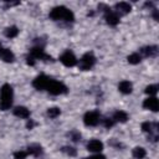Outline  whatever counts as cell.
I'll list each match as a JSON object with an SVG mask.
<instances>
[{"label": "cell", "mask_w": 159, "mask_h": 159, "mask_svg": "<svg viewBox=\"0 0 159 159\" xmlns=\"http://www.w3.org/2000/svg\"><path fill=\"white\" fill-rule=\"evenodd\" d=\"M104 19H106V22H107L108 25H111V26H116V25H118V22H119V16H118V14L114 12V11H111V10L106 12Z\"/></svg>", "instance_id": "cell-11"}, {"label": "cell", "mask_w": 159, "mask_h": 159, "mask_svg": "<svg viewBox=\"0 0 159 159\" xmlns=\"http://www.w3.org/2000/svg\"><path fill=\"white\" fill-rule=\"evenodd\" d=\"M127 60H128V62H129L130 65H137V63H139V62H140L142 57H140V55H139V53L134 52V53H130V55L127 57Z\"/></svg>", "instance_id": "cell-21"}, {"label": "cell", "mask_w": 159, "mask_h": 159, "mask_svg": "<svg viewBox=\"0 0 159 159\" xmlns=\"http://www.w3.org/2000/svg\"><path fill=\"white\" fill-rule=\"evenodd\" d=\"M30 56L31 57H34L35 60H43V61H51L52 60V57L51 56H48V55H46L45 53V51H43V48L42 47H32L31 50H30Z\"/></svg>", "instance_id": "cell-8"}, {"label": "cell", "mask_w": 159, "mask_h": 159, "mask_svg": "<svg viewBox=\"0 0 159 159\" xmlns=\"http://www.w3.org/2000/svg\"><path fill=\"white\" fill-rule=\"evenodd\" d=\"M143 107L145 109H149L152 112H157L159 109V101L155 97H149L147 99H144L143 102Z\"/></svg>", "instance_id": "cell-9"}, {"label": "cell", "mask_w": 159, "mask_h": 159, "mask_svg": "<svg viewBox=\"0 0 159 159\" xmlns=\"http://www.w3.org/2000/svg\"><path fill=\"white\" fill-rule=\"evenodd\" d=\"M14 114L19 118H29L30 117V111L26 108V107H22V106H19L14 109Z\"/></svg>", "instance_id": "cell-14"}, {"label": "cell", "mask_w": 159, "mask_h": 159, "mask_svg": "<svg viewBox=\"0 0 159 159\" xmlns=\"http://www.w3.org/2000/svg\"><path fill=\"white\" fill-rule=\"evenodd\" d=\"M35 61H36V60H35L34 57H31L30 55H29L27 58H26V62H27V65H30V66H34V65H35Z\"/></svg>", "instance_id": "cell-30"}, {"label": "cell", "mask_w": 159, "mask_h": 159, "mask_svg": "<svg viewBox=\"0 0 159 159\" xmlns=\"http://www.w3.org/2000/svg\"><path fill=\"white\" fill-rule=\"evenodd\" d=\"M140 51H142V53H143L144 56L150 57V56H154L158 50H157V46H147V47H143Z\"/></svg>", "instance_id": "cell-19"}, {"label": "cell", "mask_w": 159, "mask_h": 159, "mask_svg": "<svg viewBox=\"0 0 159 159\" xmlns=\"http://www.w3.org/2000/svg\"><path fill=\"white\" fill-rule=\"evenodd\" d=\"M60 61H61L65 66H67V67H73V66L77 63V58H76V56H75L71 51H65V52L60 56Z\"/></svg>", "instance_id": "cell-7"}, {"label": "cell", "mask_w": 159, "mask_h": 159, "mask_svg": "<svg viewBox=\"0 0 159 159\" xmlns=\"http://www.w3.org/2000/svg\"><path fill=\"white\" fill-rule=\"evenodd\" d=\"M14 98V91L12 87L7 83H5L0 89V109L6 111L11 107Z\"/></svg>", "instance_id": "cell-2"}, {"label": "cell", "mask_w": 159, "mask_h": 159, "mask_svg": "<svg viewBox=\"0 0 159 159\" xmlns=\"http://www.w3.org/2000/svg\"><path fill=\"white\" fill-rule=\"evenodd\" d=\"M157 92H158V86H155V84H150V86L145 87V93L149 96H154V94H157Z\"/></svg>", "instance_id": "cell-24"}, {"label": "cell", "mask_w": 159, "mask_h": 159, "mask_svg": "<svg viewBox=\"0 0 159 159\" xmlns=\"http://www.w3.org/2000/svg\"><path fill=\"white\" fill-rule=\"evenodd\" d=\"M118 89L119 92H122L123 94H129L132 93V89H133V86L129 81H122L119 84H118Z\"/></svg>", "instance_id": "cell-13"}, {"label": "cell", "mask_w": 159, "mask_h": 159, "mask_svg": "<svg viewBox=\"0 0 159 159\" xmlns=\"http://www.w3.org/2000/svg\"><path fill=\"white\" fill-rule=\"evenodd\" d=\"M50 81H51V78H50V77H47L46 75H40V76H37V77L34 80L32 86H34L36 89L42 91V89H46V88H47V86H48Z\"/></svg>", "instance_id": "cell-5"}, {"label": "cell", "mask_w": 159, "mask_h": 159, "mask_svg": "<svg viewBox=\"0 0 159 159\" xmlns=\"http://www.w3.org/2000/svg\"><path fill=\"white\" fill-rule=\"evenodd\" d=\"M34 124H35V123H34L32 120H29V122H27V124H26V127H27L29 129H32V127H34Z\"/></svg>", "instance_id": "cell-31"}, {"label": "cell", "mask_w": 159, "mask_h": 159, "mask_svg": "<svg viewBox=\"0 0 159 159\" xmlns=\"http://www.w3.org/2000/svg\"><path fill=\"white\" fill-rule=\"evenodd\" d=\"M86 159H106V157H104L103 154H99V153H97V154H94V155H91V157H88V158H86Z\"/></svg>", "instance_id": "cell-29"}, {"label": "cell", "mask_w": 159, "mask_h": 159, "mask_svg": "<svg viewBox=\"0 0 159 159\" xmlns=\"http://www.w3.org/2000/svg\"><path fill=\"white\" fill-rule=\"evenodd\" d=\"M0 57H1V60L5 61V62H12V61L15 60L14 53H12L9 48H5V47H1V48H0Z\"/></svg>", "instance_id": "cell-12"}, {"label": "cell", "mask_w": 159, "mask_h": 159, "mask_svg": "<svg viewBox=\"0 0 159 159\" xmlns=\"http://www.w3.org/2000/svg\"><path fill=\"white\" fill-rule=\"evenodd\" d=\"M27 154H29L27 152L19 150V152H15V153H14V158H15V159H26Z\"/></svg>", "instance_id": "cell-25"}, {"label": "cell", "mask_w": 159, "mask_h": 159, "mask_svg": "<svg viewBox=\"0 0 159 159\" xmlns=\"http://www.w3.org/2000/svg\"><path fill=\"white\" fill-rule=\"evenodd\" d=\"M94 63H96V57L93 56L92 52H87L81 57V60L78 62V67L83 71H87V70L92 68Z\"/></svg>", "instance_id": "cell-4"}, {"label": "cell", "mask_w": 159, "mask_h": 159, "mask_svg": "<svg viewBox=\"0 0 159 159\" xmlns=\"http://www.w3.org/2000/svg\"><path fill=\"white\" fill-rule=\"evenodd\" d=\"M71 137H72V140H73V142H78V140L81 139V134H80V133H77V132L71 133Z\"/></svg>", "instance_id": "cell-28"}, {"label": "cell", "mask_w": 159, "mask_h": 159, "mask_svg": "<svg viewBox=\"0 0 159 159\" xmlns=\"http://www.w3.org/2000/svg\"><path fill=\"white\" fill-rule=\"evenodd\" d=\"M83 122H84V124L87 127H94V125H97L98 122H99V114H98V112H96V111L87 112L84 114V117H83Z\"/></svg>", "instance_id": "cell-6"}, {"label": "cell", "mask_w": 159, "mask_h": 159, "mask_svg": "<svg viewBox=\"0 0 159 159\" xmlns=\"http://www.w3.org/2000/svg\"><path fill=\"white\" fill-rule=\"evenodd\" d=\"M62 152L67 153V154H68V155H71V157H75V155L77 154L76 149H75V148H72V147H63V148H62Z\"/></svg>", "instance_id": "cell-26"}, {"label": "cell", "mask_w": 159, "mask_h": 159, "mask_svg": "<svg viewBox=\"0 0 159 159\" xmlns=\"http://www.w3.org/2000/svg\"><path fill=\"white\" fill-rule=\"evenodd\" d=\"M103 124L106 128H111V127H113L114 120H113V118H106V119H103Z\"/></svg>", "instance_id": "cell-27"}, {"label": "cell", "mask_w": 159, "mask_h": 159, "mask_svg": "<svg viewBox=\"0 0 159 159\" xmlns=\"http://www.w3.org/2000/svg\"><path fill=\"white\" fill-rule=\"evenodd\" d=\"M60 113H61V111L57 107H53V108H48L47 109V114H48L50 118H56V117L60 116Z\"/></svg>", "instance_id": "cell-23"}, {"label": "cell", "mask_w": 159, "mask_h": 159, "mask_svg": "<svg viewBox=\"0 0 159 159\" xmlns=\"http://www.w3.org/2000/svg\"><path fill=\"white\" fill-rule=\"evenodd\" d=\"M133 157L135 158V159H143L144 157H145V149L144 148H142V147H135L134 149H133Z\"/></svg>", "instance_id": "cell-20"}, {"label": "cell", "mask_w": 159, "mask_h": 159, "mask_svg": "<svg viewBox=\"0 0 159 159\" xmlns=\"http://www.w3.org/2000/svg\"><path fill=\"white\" fill-rule=\"evenodd\" d=\"M50 17L55 21L57 20H65L67 22H72L75 20V15L73 12L67 9L66 6H56L50 11Z\"/></svg>", "instance_id": "cell-1"}, {"label": "cell", "mask_w": 159, "mask_h": 159, "mask_svg": "<svg viewBox=\"0 0 159 159\" xmlns=\"http://www.w3.org/2000/svg\"><path fill=\"white\" fill-rule=\"evenodd\" d=\"M130 9H132V6H130L128 2L120 1V2H117V4H116V10H117L119 14L125 15V14H128V12L130 11Z\"/></svg>", "instance_id": "cell-15"}, {"label": "cell", "mask_w": 159, "mask_h": 159, "mask_svg": "<svg viewBox=\"0 0 159 159\" xmlns=\"http://www.w3.org/2000/svg\"><path fill=\"white\" fill-rule=\"evenodd\" d=\"M46 91H47L50 94H52V96H58V94L67 93V87H66L62 82H58V81L51 78V81H50V83H48Z\"/></svg>", "instance_id": "cell-3"}, {"label": "cell", "mask_w": 159, "mask_h": 159, "mask_svg": "<svg viewBox=\"0 0 159 159\" xmlns=\"http://www.w3.org/2000/svg\"><path fill=\"white\" fill-rule=\"evenodd\" d=\"M5 36L9 37V39H12V37H16L17 34H19V29L16 26H10V27H6L5 29Z\"/></svg>", "instance_id": "cell-18"}, {"label": "cell", "mask_w": 159, "mask_h": 159, "mask_svg": "<svg viewBox=\"0 0 159 159\" xmlns=\"http://www.w3.org/2000/svg\"><path fill=\"white\" fill-rule=\"evenodd\" d=\"M113 120L114 122H120V123H125L128 120V114L123 111H117L113 114Z\"/></svg>", "instance_id": "cell-16"}, {"label": "cell", "mask_w": 159, "mask_h": 159, "mask_svg": "<svg viewBox=\"0 0 159 159\" xmlns=\"http://www.w3.org/2000/svg\"><path fill=\"white\" fill-rule=\"evenodd\" d=\"M155 128H157V124H155V123L144 122V123L142 124V129H143L144 132H148V133H152V132H153V129H155Z\"/></svg>", "instance_id": "cell-22"}, {"label": "cell", "mask_w": 159, "mask_h": 159, "mask_svg": "<svg viewBox=\"0 0 159 159\" xmlns=\"http://www.w3.org/2000/svg\"><path fill=\"white\" fill-rule=\"evenodd\" d=\"M87 149L89 152H93V153H99L103 149V143L98 139H92L87 143Z\"/></svg>", "instance_id": "cell-10"}, {"label": "cell", "mask_w": 159, "mask_h": 159, "mask_svg": "<svg viewBox=\"0 0 159 159\" xmlns=\"http://www.w3.org/2000/svg\"><path fill=\"white\" fill-rule=\"evenodd\" d=\"M27 153H29V154H32V155H35V157H37V155H40V154L42 153V148H41V145H39V144H31V145L27 147Z\"/></svg>", "instance_id": "cell-17"}]
</instances>
